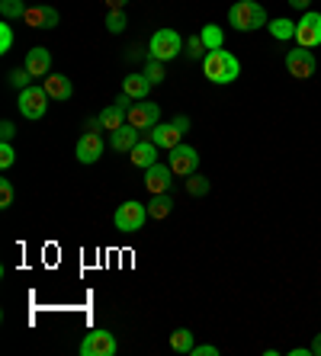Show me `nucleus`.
<instances>
[{
	"label": "nucleus",
	"mask_w": 321,
	"mask_h": 356,
	"mask_svg": "<svg viewBox=\"0 0 321 356\" xmlns=\"http://www.w3.org/2000/svg\"><path fill=\"white\" fill-rule=\"evenodd\" d=\"M203 74H206L212 83H235L241 74V65L231 51L215 49V51H206V55H203Z\"/></svg>",
	"instance_id": "f257e3e1"
},
{
	"label": "nucleus",
	"mask_w": 321,
	"mask_h": 356,
	"mask_svg": "<svg viewBox=\"0 0 321 356\" xmlns=\"http://www.w3.org/2000/svg\"><path fill=\"white\" fill-rule=\"evenodd\" d=\"M267 10L257 3V0H238V3H231L228 10V26H235L238 33H254L260 26H267Z\"/></svg>",
	"instance_id": "f03ea898"
},
{
	"label": "nucleus",
	"mask_w": 321,
	"mask_h": 356,
	"mask_svg": "<svg viewBox=\"0 0 321 356\" xmlns=\"http://www.w3.org/2000/svg\"><path fill=\"white\" fill-rule=\"evenodd\" d=\"M183 45H187V42L180 39V33H177V29H157V33L151 35L148 55H151V58H157V61H173L183 51Z\"/></svg>",
	"instance_id": "7ed1b4c3"
},
{
	"label": "nucleus",
	"mask_w": 321,
	"mask_h": 356,
	"mask_svg": "<svg viewBox=\"0 0 321 356\" xmlns=\"http://www.w3.org/2000/svg\"><path fill=\"white\" fill-rule=\"evenodd\" d=\"M167 164H171V170L177 177H189L199 170V151L193 148V145H177V148L167 151Z\"/></svg>",
	"instance_id": "20e7f679"
},
{
	"label": "nucleus",
	"mask_w": 321,
	"mask_h": 356,
	"mask_svg": "<svg viewBox=\"0 0 321 356\" xmlns=\"http://www.w3.org/2000/svg\"><path fill=\"white\" fill-rule=\"evenodd\" d=\"M286 71L289 77H296V81H308V77H315V71H318V61H315V55L308 49H292L286 51Z\"/></svg>",
	"instance_id": "39448f33"
},
{
	"label": "nucleus",
	"mask_w": 321,
	"mask_h": 356,
	"mask_svg": "<svg viewBox=\"0 0 321 356\" xmlns=\"http://www.w3.org/2000/svg\"><path fill=\"white\" fill-rule=\"evenodd\" d=\"M145 218H148V206H141V202H123V206L116 209L113 225L119 232H141Z\"/></svg>",
	"instance_id": "423d86ee"
},
{
	"label": "nucleus",
	"mask_w": 321,
	"mask_h": 356,
	"mask_svg": "<svg viewBox=\"0 0 321 356\" xmlns=\"http://www.w3.org/2000/svg\"><path fill=\"white\" fill-rule=\"evenodd\" d=\"M157 119H161V109H157V103H151V99H135L132 106H129V116H125V122L135 125L139 132H145V129H155Z\"/></svg>",
	"instance_id": "0eeeda50"
},
{
	"label": "nucleus",
	"mask_w": 321,
	"mask_h": 356,
	"mask_svg": "<svg viewBox=\"0 0 321 356\" xmlns=\"http://www.w3.org/2000/svg\"><path fill=\"white\" fill-rule=\"evenodd\" d=\"M296 42L302 49H318L321 45V13L305 10L302 19L296 23Z\"/></svg>",
	"instance_id": "6e6552de"
},
{
	"label": "nucleus",
	"mask_w": 321,
	"mask_h": 356,
	"mask_svg": "<svg viewBox=\"0 0 321 356\" xmlns=\"http://www.w3.org/2000/svg\"><path fill=\"white\" fill-rule=\"evenodd\" d=\"M49 99L52 97L45 93V87H26V90H19V113L26 119H42L49 109Z\"/></svg>",
	"instance_id": "1a4fd4ad"
},
{
	"label": "nucleus",
	"mask_w": 321,
	"mask_h": 356,
	"mask_svg": "<svg viewBox=\"0 0 321 356\" xmlns=\"http://www.w3.org/2000/svg\"><path fill=\"white\" fill-rule=\"evenodd\" d=\"M119 343L109 331H91L81 340V356H116Z\"/></svg>",
	"instance_id": "9d476101"
},
{
	"label": "nucleus",
	"mask_w": 321,
	"mask_h": 356,
	"mask_svg": "<svg viewBox=\"0 0 321 356\" xmlns=\"http://www.w3.org/2000/svg\"><path fill=\"white\" fill-rule=\"evenodd\" d=\"M173 170L171 164H151L148 170H145V190L151 193V196H161V193H171L173 190Z\"/></svg>",
	"instance_id": "9b49d317"
},
{
	"label": "nucleus",
	"mask_w": 321,
	"mask_h": 356,
	"mask_svg": "<svg viewBox=\"0 0 321 356\" xmlns=\"http://www.w3.org/2000/svg\"><path fill=\"white\" fill-rule=\"evenodd\" d=\"M103 158V138L100 132H84L81 141H77V161L81 164H97Z\"/></svg>",
	"instance_id": "f8f14e48"
},
{
	"label": "nucleus",
	"mask_w": 321,
	"mask_h": 356,
	"mask_svg": "<svg viewBox=\"0 0 321 356\" xmlns=\"http://www.w3.org/2000/svg\"><path fill=\"white\" fill-rule=\"evenodd\" d=\"M183 129L177 122H157L155 129H151V141H155L157 148H164V151H171V148H177V145H180V138H183Z\"/></svg>",
	"instance_id": "ddd939ff"
},
{
	"label": "nucleus",
	"mask_w": 321,
	"mask_h": 356,
	"mask_svg": "<svg viewBox=\"0 0 321 356\" xmlns=\"http://www.w3.org/2000/svg\"><path fill=\"white\" fill-rule=\"evenodd\" d=\"M23 23L33 29H55L58 26V10L55 7H26Z\"/></svg>",
	"instance_id": "4468645a"
},
{
	"label": "nucleus",
	"mask_w": 321,
	"mask_h": 356,
	"mask_svg": "<svg viewBox=\"0 0 321 356\" xmlns=\"http://www.w3.org/2000/svg\"><path fill=\"white\" fill-rule=\"evenodd\" d=\"M26 71L33 77H49L52 71V51L42 49V45H36L33 51H26Z\"/></svg>",
	"instance_id": "2eb2a0df"
},
{
	"label": "nucleus",
	"mask_w": 321,
	"mask_h": 356,
	"mask_svg": "<svg viewBox=\"0 0 321 356\" xmlns=\"http://www.w3.org/2000/svg\"><path fill=\"white\" fill-rule=\"evenodd\" d=\"M109 135H113V138H109V145H113L116 151H132L135 145L141 141V132L135 129V125H129V122H125L123 129H116V132H109Z\"/></svg>",
	"instance_id": "dca6fc26"
},
{
	"label": "nucleus",
	"mask_w": 321,
	"mask_h": 356,
	"mask_svg": "<svg viewBox=\"0 0 321 356\" xmlns=\"http://www.w3.org/2000/svg\"><path fill=\"white\" fill-rule=\"evenodd\" d=\"M42 87H45V93H49L52 99H71V93H75V83L65 74H49Z\"/></svg>",
	"instance_id": "f3484780"
},
{
	"label": "nucleus",
	"mask_w": 321,
	"mask_h": 356,
	"mask_svg": "<svg viewBox=\"0 0 321 356\" xmlns=\"http://www.w3.org/2000/svg\"><path fill=\"white\" fill-rule=\"evenodd\" d=\"M129 158H132L135 167L148 170L151 164H157V145H155V141H139V145L129 151Z\"/></svg>",
	"instance_id": "a211bd4d"
},
{
	"label": "nucleus",
	"mask_w": 321,
	"mask_h": 356,
	"mask_svg": "<svg viewBox=\"0 0 321 356\" xmlns=\"http://www.w3.org/2000/svg\"><path fill=\"white\" fill-rule=\"evenodd\" d=\"M125 116H129V106L113 103V106H107L103 113H100V125H103L107 132H116V129H123L125 125Z\"/></svg>",
	"instance_id": "6ab92c4d"
},
{
	"label": "nucleus",
	"mask_w": 321,
	"mask_h": 356,
	"mask_svg": "<svg viewBox=\"0 0 321 356\" xmlns=\"http://www.w3.org/2000/svg\"><path fill=\"white\" fill-rule=\"evenodd\" d=\"M151 87H155V83H151L145 74H129L123 81V93L125 97H132V99H148Z\"/></svg>",
	"instance_id": "aec40b11"
},
{
	"label": "nucleus",
	"mask_w": 321,
	"mask_h": 356,
	"mask_svg": "<svg viewBox=\"0 0 321 356\" xmlns=\"http://www.w3.org/2000/svg\"><path fill=\"white\" fill-rule=\"evenodd\" d=\"M267 29H270V35H273L276 42H289V39H296V23H292V19H286V17L270 19V23H267Z\"/></svg>",
	"instance_id": "412c9836"
},
{
	"label": "nucleus",
	"mask_w": 321,
	"mask_h": 356,
	"mask_svg": "<svg viewBox=\"0 0 321 356\" xmlns=\"http://www.w3.org/2000/svg\"><path fill=\"white\" fill-rule=\"evenodd\" d=\"M173 212V199H171V193H161V196H151L148 199V218H167Z\"/></svg>",
	"instance_id": "4be33fe9"
},
{
	"label": "nucleus",
	"mask_w": 321,
	"mask_h": 356,
	"mask_svg": "<svg viewBox=\"0 0 321 356\" xmlns=\"http://www.w3.org/2000/svg\"><path fill=\"white\" fill-rule=\"evenodd\" d=\"M199 39L206 42L209 51L225 49V33H222V26H215V23H206V26H203V29H199Z\"/></svg>",
	"instance_id": "5701e85b"
},
{
	"label": "nucleus",
	"mask_w": 321,
	"mask_h": 356,
	"mask_svg": "<svg viewBox=\"0 0 321 356\" xmlns=\"http://www.w3.org/2000/svg\"><path fill=\"white\" fill-rule=\"evenodd\" d=\"M193 347H196V343H193V331L177 327V331L171 334V350H173V353H189Z\"/></svg>",
	"instance_id": "b1692460"
},
{
	"label": "nucleus",
	"mask_w": 321,
	"mask_h": 356,
	"mask_svg": "<svg viewBox=\"0 0 321 356\" xmlns=\"http://www.w3.org/2000/svg\"><path fill=\"white\" fill-rule=\"evenodd\" d=\"M209 190H212V183H209L203 174H189L187 177V193L189 196H206Z\"/></svg>",
	"instance_id": "393cba45"
},
{
	"label": "nucleus",
	"mask_w": 321,
	"mask_h": 356,
	"mask_svg": "<svg viewBox=\"0 0 321 356\" xmlns=\"http://www.w3.org/2000/svg\"><path fill=\"white\" fill-rule=\"evenodd\" d=\"M0 13H3V19H23L26 3L23 0H0Z\"/></svg>",
	"instance_id": "a878e982"
},
{
	"label": "nucleus",
	"mask_w": 321,
	"mask_h": 356,
	"mask_svg": "<svg viewBox=\"0 0 321 356\" xmlns=\"http://www.w3.org/2000/svg\"><path fill=\"white\" fill-rule=\"evenodd\" d=\"M125 26H129V19H125L123 10H109V13H107V29H109V33L119 35V33H125Z\"/></svg>",
	"instance_id": "bb28decb"
},
{
	"label": "nucleus",
	"mask_w": 321,
	"mask_h": 356,
	"mask_svg": "<svg viewBox=\"0 0 321 356\" xmlns=\"http://www.w3.org/2000/svg\"><path fill=\"white\" fill-rule=\"evenodd\" d=\"M141 74L148 77L151 83H161V81H164V61H157V58H151V55H148V61H145V71H141Z\"/></svg>",
	"instance_id": "cd10ccee"
},
{
	"label": "nucleus",
	"mask_w": 321,
	"mask_h": 356,
	"mask_svg": "<svg viewBox=\"0 0 321 356\" xmlns=\"http://www.w3.org/2000/svg\"><path fill=\"white\" fill-rule=\"evenodd\" d=\"M13 196H17V190H13V183L3 177V180H0V209H10V206H13Z\"/></svg>",
	"instance_id": "c85d7f7f"
},
{
	"label": "nucleus",
	"mask_w": 321,
	"mask_h": 356,
	"mask_svg": "<svg viewBox=\"0 0 321 356\" xmlns=\"http://www.w3.org/2000/svg\"><path fill=\"white\" fill-rule=\"evenodd\" d=\"M17 164V151H13V145L10 141H0V167L7 170V167Z\"/></svg>",
	"instance_id": "c756f323"
},
{
	"label": "nucleus",
	"mask_w": 321,
	"mask_h": 356,
	"mask_svg": "<svg viewBox=\"0 0 321 356\" xmlns=\"http://www.w3.org/2000/svg\"><path fill=\"white\" fill-rule=\"evenodd\" d=\"M183 49H187V55H189V58H199L203 51H209V49H206V42L199 39V35H189V39H187V45H183Z\"/></svg>",
	"instance_id": "7c9ffc66"
},
{
	"label": "nucleus",
	"mask_w": 321,
	"mask_h": 356,
	"mask_svg": "<svg viewBox=\"0 0 321 356\" xmlns=\"http://www.w3.org/2000/svg\"><path fill=\"white\" fill-rule=\"evenodd\" d=\"M29 81H33V74H29L26 67H23V71H19V67H17V71L10 74V83H13L17 90H26V87H33V83H29Z\"/></svg>",
	"instance_id": "2f4dec72"
},
{
	"label": "nucleus",
	"mask_w": 321,
	"mask_h": 356,
	"mask_svg": "<svg viewBox=\"0 0 321 356\" xmlns=\"http://www.w3.org/2000/svg\"><path fill=\"white\" fill-rule=\"evenodd\" d=\"M10 49H13V29L3 23V26H0V55H7Z\"/></svg>",
	"instance_id": "473e14b6"
},
{
	"label": "nucleus",
	"mask_w": 321,
	"mask_h": 356,
	"mask_svg": "<svg viewBox=\"0 0 321 356\" xmlns=\"http://www.w3.org/2000/svg\"><path fill=\"white\" fill-rule=\"evenodd\" d=\"M189 356H219V347H212V343H199V347L189 350Z\"/></svg>",
	"instance_id": "72a5a7b5"
},
{
	"label": "nucleus",
	"mask_w": 321,
	"mask_h": 356,
	"mask_svg": "<svg viewBox=\"0 0 321 356\" xmlns=\"http://www.w3.org/2000/svg\"><path fill=\"white\" fill-rule=\"evenodd\" d=\"M13 135H17V125L10 122V119H3V122H0V138H3V141H10V138H13Z\"/></svg>",
	"instance_id": "f704fd0d"
},
{
	"label": "nucleus",
	"mask_w": 321,
	"mask_h": 356,
	"mask_svg": "<svg viewBox=\"0 0 321 356\" xmlns=\"http://www.w3.org/2000/svg\"><path fill=\"white\" fill-rule=\"evenodd\" d=\"M286 3H289V7H296V10H308L315 0H286Z\"/></svg>",
	"instance_id": "c9c22d12"
},
{
	"label": "nucleus",
	"mask_w": 321,
	"mask_h": 356,
	"mask_svg": "<svg viewBox=\"0 0 321 356\" xmlns=\"http://www.w3.org/2000/svg\"><path fill=\"white\" fill-rule=\"evenodd\" d=\"M125 3H129V0H107L109 10H125Z\"/></svg>",
	"instance_id": "e433bc0d"
},
{
	"label": "nucleus",
	"mask_w": 321,
	"mask_h": 356,
	"mask_svg": "<svg viewBox=\"0 0 321 356\" xmlns=\"http://www.w3.org/2000/svg\"><path fill=\"white\" fill-rule=\"evenodd\" d=\"M312 356H321V334H315L312 340Z\"/></svg>",
	"instance_id": "4c0bfd02"
},
{
	"label": "nucleus",
	"mask_w": 321,
	"mask_h": 356,
	"mask_svg": "<svg viewBox=\"0 0 321 356\" xmlns=\"http://www.w3.org/2000/svg\"><path fill=\"white\" fill-rule=\"evenodd\" d=\"M289 353H292V356H308V353H312V347H292Z\"/></svg>",
	"instance_id": "58836bf2"
},
{
	"label": "nucleus",
	"mask_w": 321,
	"mask_h": 356,
	"mask_svg": "<svg viewBox=\"0 0 321 356\" xmlns=\"http://www.w3.org/2000/svg\"><path fill=\"white\" fill-rule=\"evenodd\" d=\"M173 122H177V125H180V129H183V132H189V119H187V116H177V119H173Z\"/></svg>",
	"instance_id": "ea45409f"
}]
</instances>
